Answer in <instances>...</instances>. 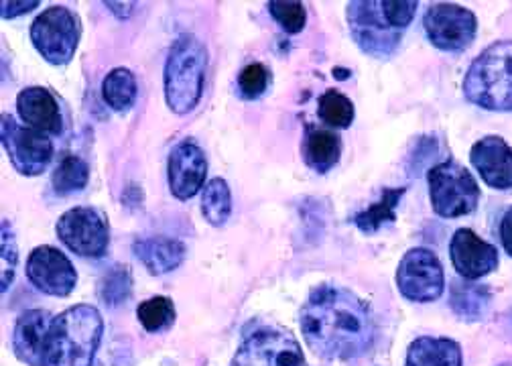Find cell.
I'll use <instances>...</instances> for the list:
<instances>
[{"instance_id": "obj_1", "label": "cell", "mask_w": 512, "mask_h": 366, "mask_svg": "<svg viewBox=\"0 0 512 366\" xmlns=\"http://www.w3.org/2000/svg\"><path fill=\"white\" fill-rule=\"evenodd\" d=\"M299 326L307 346L328 360L358 358L372 348L376 338L368 305L338 285H319L309 293Z\"/></svg>"}, {"instance_id": "obj_2", "label": "cell", "mask_w": 512, "mask_h": 366, "mask_svg": "<svg viewBox=\"0 0 512 366\" xmlns=\"http://www.w3.org/2000/svg\"><path fill=\"white\" fill-rule=\"evenodd\" d=\"M417 7L409 0H356L348 5L350 33L364 53L389 57L415 19Z\"/></svg>"}, {"instance_id": "obj_3", "label": "cell", "mask_w": 512, "mask_h": 366, "mask_svg": "<svg viewBox=\"0 0 512 366\" xmlns=\"http://www.w3.org/2000/svg\"><path fill=\"white\" fill-rule=\"evenodd\" d=\"M102 330V316L92 305L59 314L47 336L43 366H92Z\"/></svg>"}, {"instance_id": "obj_4", "label": "cell", "mask_w": 512, "mask_h": 366, "mask_svg": "<svg viewBox=\"0 0 512 366\" xmlns=\"http://www.w3.org/2000/svg\"><path fill=\"white\" fill-rule=\"evenodd\" d=\"M208 55L202 41L191 35H179L165 64V100L175 114H187L202 98Z\"/></svg>"}, {"instance_id": "obj_5", "label": "cell", "mask_w": 512, "mask_h": 366, "mask_svg": "<svg viewBox=\"0 0 512 366\" xmlns=\"http://www.w3.org/2000/svg\"><path fill=\"white\" fill-rule=\"evenodd\" d=\"M464 94L484 110L512 112V41H496L472 61Z\"/></svg>"}, {"instance_id": "obj_6", "label": "cell", "mask_w": 512, "mask_h": 366, "mask_svg": "<svg viewBox=\"0 0 512 366\" xmlns=\"http://www.w3.org/2000/svg\"><path fill=\"white\" fill-rule=\"evenodd\" d=\"M429 198L437 216L458 218L476 210L480 188L474 175L456 161H445L429 169Z\"/></svg>"}, {"instance_id": "obj_7", "label": "cell", "mask_w": 512, "mask_h": 366, "mask_svg": "<svg viewBox=\"0 0 512 366\" xmlns=\"http://www.w3.org/2000/svg\"><path fill=\"white\" fill-rule=\"evenodd\" d=\"M80 21L66 7L43 11L31 25V41L51 66H66L72 61L80 41Z\"/></svg>"}, {"instance_id": "obj_8", "label": "cell", "mask_w": 512, "mask_h": 366, "mask_svg": "<svg viewBox=\"0 0 512 366\" xmlns=\"http://www.w3.org/2000/svg\"><path fill=\"white\" fill-rule=\"evenodd\" d=\"M0 120V139L13 167L29 177L43 173L53 157L51 139L33 127L19 125L11 114H3Z\"/></svg>"}, {"instance_id": "obj_9", "label": "cell", "mask_w": 512, "mask_h": 366, "mask_svg": "<svg viewBox=\"0 0 512 366\" xmlns=\"http://www.w3.org/2000/svg\"><path fill=\"white\" fill-rule=\"evenodd\" d=\"M232 366H307V362L289 332L263 328L240 344Z\"/></svg>"}, {"instance_id": "obj_10", "label": "cell", "mask_w": 512, "mask_h": 366, "mask_svg": "<svg viewBox=\"0 0 512 366\" xmlns=\"http://www.w3.org/2000/svg\"><path fill=\"white\" fill-rule=\"evenodd\" d=\"M423 27L437 49L452 53L468 49L478 33L476 15L452 3L431 5L423 17Z\"/></svg>"}, {"instance_id": "obj_11", "label": "cell", "mask_w": 512, "mask_h": 366, "mask_svg": "<svg viewBox=\"0 0 512 366\" xmlns=\"http://www.w3.org/2000/svg\"><path fill=\"white\" fill-rule=\"evenodd\" d=\"M55 232L59 240L80 257L100 259L108 249V226L92 208L68 210L57 220Z\"/></svg>"}, {"instance_id": "obj_12", "label": "cell", "mask_w": 512, "mask_h": 366, "mask_svg": "<svg viewBox=\"0 0 512 366\" xmlns=\"http://www.w3.org/2000/svg\"><path fill=\"white\" fill-rule=\"evenodd\" d=\"M397 285L403 297L427 303L441 297L445 289L443 267L429 249H411L399 263Z\"/></svg>"}, {"instance_id": "obj_13", "label": "cell", "mask_w": 512, "mask_h": 366, "mask_svg": "<svg viewBox=\"0 0 512 366\" xmlns=\"http://www.w3.org/2000/svg\"><path fill=\"white\" fill-rule=\"evenodd\" d=\"M29 281L43 293L66 297L74 291L78 275L70 259L53 247H37L27 261Z\"/></svg>"}, {"instance_id": "obj_14", "label": "cell", "mask_w": 512, "mask_h": 366, "mask_svg": "<svg viewBox=\"0 0 512 366\" xmlns=\"http://www.w3.org/2000/svg\"><path fill=\"white\" fill-rule=\"evenodd\" d=\"M206 173V155L194 141H181L175 145L167 161V175L171 194L177 200L194 198L204 188Z\"/></svg>"}, {"instance_id": "obj_15", "label": "cell", "mask_w": 512, "mask_h": 366, "mask_svg": "<svg viewBox=\"0 0 512 366\" xmlns=\"http://www.w3.org/2000/svg\"><path fill=\"white\" fill-rule=\"evenodd\" d=\"M452 263L460 277L476 281L498 267V251L474 230L460 228L450 242Z\"/></svg>"}, {"instance_id": "obj_16", "label": "cell", "mask_w": 512, "mask_h": 366, "mask_svg": "<svg viewBox=\"0 0 512 366\" xmlns=\"http://www.w3.org/2000/svg\"><path fill=\"white\" fill-rule=\"evenodd\" d=\"M470 161L486 186L494 190L512 188V149L502 137L480 139L470 151Z\"/></svg>"}, {"instance_id": "obj_17", "label": "cell", "mask_w": 512, "mask_h": 366, "mask_svg": "<svg viewBox=\"0 0 512 366\" xmlns=\"http://www.w3.org/2000/svg\"><path fill=\"white\" fill-rule=\"evenodd\" d=\"M55 316L45 310L25 312L15 326L13 350L17 358L29 366H43L45 344Z\"/></svg>"}, {"instance_id": "obj_18", "label": "cell", "mask_w": 512, "mask_h": 366, "mask_svg": "<svg viewBox=\"0 0 512 366\" xmlns=\"http://www.w3.org/2000/svg\"><path fill=\"white\" fill-rule=\"evenodd\" d=\"M17 110L27 127L41 133L57 135L61 131V112L53 94L45 88L33 86L17 96Z\"/></svg>"}, {"instance_id": "obj_19", "label": "cell", "mask_w": 512, "mask_h": 366, "mask_svg": "<svg viewBox=\"0 0 512 366\" xmlns=\"http://www.w3.org/2000/svg\"><path fill=\"white\" fill-rule=\"evenodd\" d=\"M133 251L151 275H165L177 269L185 259V244L167 236L135 240Z\"/></svg>"}, {"instance_id": "obj_20", "label": "cell", "mask_w": 512, "mask_h": 366, "mask_svg": "<svg viewBox=\"0 0 512 366\" xmlns=\"http://www.w3.org/2000/svg\"><path fill=\"white\" fill-rule=\"evenodd\" d=\"M342 155V141L336 133L307 125L303 139L305 165L317 173H328Z\"/></svg>"}, {"instance_id": "obj_21", "label": "cell", "mask_w": 512, "mask_h": 366, "mask_svg": "<svg viewBox=\"0 0 512 366\" xmlns=\"http://www.w3.org/2000/svg\"><path fill=\"white\" fill-rule=\"evenodd\" d=\"M462 348L450 338H417L407 352L405 366H462Z\"/></svg>"}, {"instance_id": "obj_22", "label": "cell", "mask_w": 512, "mask_h": 366, "mask_svg": "<svg viewBox=\"0 0 512 366\" xmlns=\"http://www.w3.org/2000/svg\"><path fill=\"white\" fill-rule=\"evenodd\" d=\"M492 301V291L486 285L472 281H454L450 287V305L452 310L466 322H478L486 316Z\"/></svg>"}, {"instance_id": "obj_23", "label": "cell", "mask_w": 512, "mask_h": 366, "mask_svg": "<svg viewBox=\"0 0 512 366\" xmlns=\"http://www.w3.org/2000/svg\"><path fill=\"white\" fill-rule=\"evenodd\" d=\"M90 179V169L84 159L76 155H68L59 161V165L53 171L51 183H53V192L57 196H70L76 192H82L88 186Z\"/></svg>"}, {"instance_id": "obj_24", "label": "cell", "mask_w": 512, "mask_h": 366, "mask_svg": "<svg viewBox=\"0 0 512 366\" xmlns=\"http://www.w3.org/2000/svg\"><path fill=\"white\" fill-rule=\"evenodd\" d=\"M102 96L110 108L124 112L137 100V80L126 68L112 70L102 82Z\"/></svg>"}, {"instance_id": "obj_25", "label": "cell", "mask_w": 512, "mask_h": 366, "mask_svg": "<svg viewBox=\"0 0 512 366\" xmlns=\"http://www.w3.org/2000/svg\"><path fill=\"white\" fill-rule=\"evenodd\" d=\"M232 212V196L228 183L220 177H214L204 186L202 196V214L212 226H222L230 218Z\"/></svg>"}, {"instance_id": "obj_26", "label": "cell", "mask_w": 512, "mask_h": 366, "mask_svg": "<svg viewBox=\"0 0 512 366\" xmlns=\"http://www.w3.org/2000/svg\"><path fill=\"white\" fill-rule=\"evenodd\" d=\"M403 194H405L403 188L401 190H384L380 202L372 204L368 210L354 216V224L364 234H374L382 224L395 220V208L401 202Z\"/></svg>"}, {"instance_id": "obj_27", "label": "cell", "mask_w": 512, "mask_h": 366, "mask_svg": "<svg viewBox=\"0 0 512 366\" xmlns=\"http://www.w3.org/2000/svg\"><path fill=\"white\" fill-rule=\"evenodd\" d=\"M317 114L328 127L348 129L354 120V104L338 90H328L317 100Z\"/></svg>"}, {"instance_id": "obj_28", "label": "cell", "mask_w": 512, "mask_h": 366, "mask_svg": "<svg viewBox=\"0 0 512 366\" xmlns=\"http://www.w3.org/2000/svg\"><path fill=\"white\" fill-rule=\"evenodd\" d=\"M137 316L147 332H151V334L163 332V330L171 328L175 322L173 301L167 297H151L139 305Z\"/></svg>"}, {"instance_id": "obj_29", "label": "cell", "mask_w": 512, "mask_h": 366, "mask_svg": "<svg viewBox=\"0 0 512 366\" xmlns=\"http://www.w3.org/2000/svg\"><path fill=\"white\" fill-rule=\"evenodd\" d=\"M271 82V74L263 64H250L238 76V90L240 96L246 100L261 98Z\"/></svg>"}, {"instance_id": "obj_30", "label": "cell", "mask_w": 512, "mask_h": 366, "mask_svg": "<svg viewBox=\"0 0 512 366\" xmlns=\"http://www.w3.org/2000/svg\"><path fill=\"white\" fill-rule=\"evenodd\" d=\"M269 13L281 25V29L291 35L301 33L307 21V13L301 3H283V0H273V3H269Z\"/></svg>"}, {"instance_id": "obj_31", "label": "cell", "mask_w": 512, "mask_h": 366, "mask_svg": "<svg viewBox=\"0 0 512 366\" xmlns=\"http://www.w3.org/2000/svg\"><path fill=\"white\" fill-rule=\"evenodd\" d=\"M128 293H131V275H128L126 267H114L100 285V297L108 305L122 303Z\"/></svg>"}, {"instance_id": "obj_32", "label": "cell", "mask_w": 512, "mask_h": 366, "mask_svg": "<svg viewBox=\"0 0 512 366\" xmlns=\"http://www.w3.org/2000/svg\"><path fill=\"white\" fill-rule=\"evenodd\" d=\"M0 242H3V255H0V283H3V293H5L13 283L15 267L19 259L9 220H3V238H0Z\"/></svg>"}, {"instance_id": "obj_33", "label": "cell", "mask_w": 512, "mask_h": 366, "mask_svg": "<svg viewBox=\"0 0 512 366\" xmlns=\"http://www.w3.org/2000/svg\"><path fill=\"white\" fill-rule=\"evenodd\" d=\"M0 7H3V11H0L3 13V19H13V17H19V15H25V13L37 9L39 3L37 0H33V3H3Z\"/></svg>"}, {"instance_id": "obj_34", "label": "cell", "mask_w": 512, "mask_h": 366, "mask_svg": "<svg viewBox=\"0 0 512 366\" xmlns=\"http://www.w3.org/2000/svg\"><path fill=\"white\" fill-rule=\"evenodd\" d=\"M500 238H502L504 251L512 257V208L506 210V214L500 222Z\"/></svg>"}, {"instance_id": "obj_35", "label": "cell", "mask_w": 512, "mask_h": 366, "mask_svg": "<svg viewBox=\"0 0 512 366\" xmlns=\"http://www.w3.org/2000/svg\"><path fill=\"white\" fill-rule=\"evenodd\" d=\"M502 366H512V364H502Z\"/></svg>"}]
</instances>
